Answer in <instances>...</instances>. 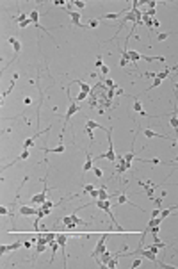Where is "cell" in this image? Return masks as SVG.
Here are the masks:
<instances>
[{"label": "cell", "instance_id": "60d3db41", "mask_svg": "<svg viewBox=\"0 0 178 269\" xmlns=\"http://www.w3.org/2000/svg\"><path fill=\"white\" fill-rule=\"evenodd\" d=\"M175 96L178 98V84H175Z\"/></svg>", "mask_w": 178, "mask_h": 269}, {"label": "cell", "instance_id": "e0dca14e", "mask_svg": "<svg viewBox=\"0 0 178 269\" xmlns=\"http://www.w3.org/2000/svg\"><path fill=\"white\" fill-rule=\"evenodd\" d=\"M128 55H130V61L136 64L137 61H141V54L139 52H134V50H128Z\"/></svg>", "mask_w": 178, "mask_h": 269}, {"label": "cell", "instance_id": "f35d334b", "mask_svg": "<svg viewBox=\"0 0 178 269\" xmlns=\"http://www.w3.org/2000/svg\"><path fill=\"white\" fill-rule=\"evenodd\" d=\"M153 201H155V203H157V207H160V205H162V196H160V198H155V200H153Z\"/></svg>", "mask_w": 178, "mask_h": 269}, {"label": "cell", "instance_id": "ffe728a7", "mask_svg": "<svg viewBox=\"0 0 178 269\" xmlns=\"http://www.w3.org/2000/svg\"><path fill=\"white\" fill-rule=\"evenodd\" d=\"M87 96H89V93H86V91H80L79 95H77V98H73V100H75L77 103H80V102H82V100H86Z\"/></svg>", "mask_w": 178, "mask_h": 269}, {"label": "cell", "instance_id": "e575fe53", "mask_svg": "<svg viewBox=\"0 0 178 269\" xmlns=\"http://www.w3.org/2000/svg\"><path fill=\"white\" fill-rule=\"evenodd\" d=\"M0 214H2V216H7V214H9L7 207H0Z\"/></svg>", "mask_w": 178, "mask_h": 269}, {"label": "cell", "instance_id": "7c38bea8", "mask_svg": "<svg viewBox=\"0 0 178 269\" xmlns=\"http://www.w3.org/2000/svg\"><path fill=\"white\" fill-rule=\"evenodd\" d=\"M45 250H46V244H41V242H39V246H36V250H34V255H32V258H30V260H38L39 253H43Z\"/></svg>", "mask_w": 178, "mask_h": 269}, {"label": "cell", "instance_id": "836d02e7", "mask_svg": "<svg viewBox=\"0 0 178 269\" xmlns=\"http://www.w3.org/2000/svg\"><path fill=\"white\" fill-rule=\"evenodd\" d=\"M146 5H150L148 9H155V5H157V2H155V0H151V2H146Z\"/></svg>", "mask_w": 178, "mask_h": 269}, {"label": "cell", "instance_id": "4dcf8cb0", "mask_svg": "<svg viewBox=\"0 0 178 269\" xmlns=\"http://www.w3.org/2000/svg\"><path fill=\"white\" fill-rule=\"evenodd\" d=\"M29 25H32V20H30V18L25 20L23 23H20V29H25V27H29Z\"/></svg>", "mask_w": 178, "mask_h": 269}, {"label": "cell", "instance_id": "9a60e30c", "mask_svg": "<svg viewBox=\"0 0 178 269\" xmlns=\"http://www.w3.org/2000/svg\"><path fill=\"white\" fill-rule=\"evenodd\" d=\"M169 73H171V66H166V68H164V71L157 73V78L164 80V78H167V77H169Z\"/></svg>", "mask_w": 178, "mask_h": 269}, {"label": "cell", "instance_id": "ba28073f", "mask_svg": "<svg viewBox=\"0 0 178 269\" xmlns=\"http://www.w3.org/2000/svg\"><path fill=\"white\" fill-rule=\"evenodd\" d=\"M142 134L146 135V137H160V139H167V141H171V137H169L167 134H157V132H153V130H150V128H144Z\"/></svg>", "mask_w": 178, "mask_h": 269}, {"label": "cell", "instance_id": "d590c367", "mask_svg": "<svg viewBox=\"0 0 178 269\" xmlns=\"http://www.w3.org/2000/svg\"><path fill=\"white\" fill-rule=\"evenodd\" d=\"M148 16H151V20H155V9H148Z\"/></svg>", "mask_w": 178, "mask_h": 269}, {"label": "cell", "instance_id": "ac0fdd59", "mask_svg": "<svg viewBox=\"0 0 178 269\" xmlns=\"http://www.w3.org/2000/svg\"><path fill=\"white\" fill-rule=\"evenodd\" d=\"M34 143H36V139L30 135V137H29V139L23 143V148H21V150H29V148H32V146H34Z\"/></svg>", "mask_w": 178, "mask_h": 269}, {"label": "cell", "instance_id": "1f68e13d", "mask_svg": "<svg viewBox=\"0 0 178 269\" xmlns=\"http://www.w3.org/2000/svg\"><path fill=\"white\" fill-rule=\"evenodd\" d=\"M141 264H142V262H141V258H136V260H134V264H132L130 267H132V269H136V267H141Z\"/></svg>", "mask_w": 178, "mask_h": 269}, {"label": "cell", "instance_id": "484cf974", "mask_svg": "<svg viewBox=\"0 0 178 269\" xmlns=\"http://www.w3.org/2000/svg\"><path fill=\"white\" fill-rule=\"evenodd\" d=\"M87 25H89V29H96V27L100 25V20H93V18H91Z\"/></svg>", "mask_w": 178, "mask_h": 269}, {"label": "cell", "instance_id": "277c9868", "mask_svg": "<svg viewBox=\"0 0 178 269\" xmlns=\"http://www.w3.org/2000/svg\"><path fill=\"white\" fill-rule=\"evenodd\" d=\"M21 244H23L21 241H16V242L7 244V246H5V244H2V246H0V253H2V255H5V253H9V251H14V250H18V248H21Z\"/></svg>", "mask_w": 178, "mask_h": 269}, {"label": "cell", "instance_id": "cb8c5ba5", "mask_svg": "<svg viewBox=\"0 0 178 269\" xmlns=\"http://www.w3.org/2000/svg\"><path fill=\"white\" fill-rule=\"evenodd\" d=\"M86 134L89 135V139H91V143H96V139H95V134H93V128H89V127H86Z\"/></svg>", "mask_w": 178, "mask_h": 269}, {"label": "cell", "instance_id": "ab89813d", "mask_svg": "<svg viewBox=\"0 0 178 269\" xmlns=\"http://www.w3.org/2000/svg\"><path fill=\"white\" fill-rule=\"evenodd\" d=\"M23 246H25V248H27V250H30V248H32V244H30V242H29V241H27V242H23Z\"/></svg>", "mask_w": 178, "mask_h": 269}, {"label": "cell", "instance_id": "f546056e", "mask_svg": "<svg viewBox=\"0 0 178 269\" xmlns=\"http://www.w3.org/2000/svg\"><path fill=\"white\" fill-rule=\"evenodd\" d=\"M100 70H101V77H107V75H109V71H111V70H109V66H107V64H103V66H101V68H100Z\"/></svg>", "mask_w": 178, "mask_h": 269}, {"label": "cell", "instance_id": "3957f363", "mask_svg": "<svg viewBox=\"0 0 178 269\" xmlns=\"http://www.w3.org/2000/svg\"><path fill=\"white\" fill-rule=\"evenodd\" d=\"M93 166H95V160L91 159V152L86 150V164H84V168H82V178H84V175L87 173V171L93 169Z\"/></svg>", "mask_w": 178, "mask_h": 269}, {"label": "cell", "instance_id": "6da1fadb", "mask_svg": "<svg viewBox=\"0 0 178 269\" xmlns=\"http://www.w3.org/2000/svg\"><path fill=\"white\" fill-rule=\"evenodd\" d=\"M109 237H111V232H105V233H101L100 241L96 242V248H95V251L91 253V257H93V258H98L100 255L107 250V241H109Z\"/></svg>", "mask_w": 178, "mask_h": 269}, {"label": "cell", "instance_id": "2e32d148", "mask_svg": "<svg viewBox=\"0 0 178 269\" xmlns=\"http://www.w3.org/2000/svg\"><path fill=\"white\" fill-rule=\"evenodd\" d=\"M71 221H73V223H77V225H86V223H87V221H84V219H80L79 217V212H71Z\"/></svg>", "mask_w": 178, "mask_h": 269}, {"label": "cell", "instance_id": "d6a6232c", "mask_svg": "<svg viewBox=\"0 0 178 269\" xmlns=\"http://www.w3.org/2000/svg\"><path fill=\"white\" fill-rule=\"evenodd\" d=\"M95 66H96V68H101V66H103V62H101V55H98V57H96V61H95Z\"/></svg>", "mask_w": 178, "mask_h": 269}, {"label": "cell", "instance_id": "74e56055", "mask_svg": "<svg viewBox=\"0 0 178 269\" xmlns=\"http://www.w3.org/2000/svg\"><path fill=\"white\" fill-rule=\"evenodd\" d=\"M16 41H18V39H16V38H13V36H11V38H7V43H11V45H14Z\"/></svg>", "mask_w": 178, "mask_h": 269}, {"label": "cell", "instance_id": "8992f818", "mask_svg": "<svg viewBox=\"0 0 178 269\" xmlns=\"http://www.w3.org/2000/svg\"><path fill=\"white\" fill-rule=\"evenodd\" d=\"M20 214H21V216H36V214H38V207L20 205Z\"/></svg>", "mask_w": 178, "mask_h": 269}, {"label": "cell", "instance_id": "5b68a950", "mask_svg": "<svg viewBox=\"0 0 178 269\" xmlns=\"http://www.w3.org/2000/svg\"><path fill=\"white\" fill-rule=\"evenodd\" d=\"M176 112H178V109H176V107H173V111H171V119H169V125L173 127L175 134L178 135V116H176Z\"/></svg>", "mask_w": 178, "mask_h": 269}, {"label": "cell", "instance_id": "4fadbf2b", "mask_svg": "<svg viewBox=\"0 0 178 269\" xmlns=\"http://www.w3.org/2000/svg\"><path fill=\"white\" fill-rule=\"evenodd\" d=\"M57 242H59L61 248H64L66 246V242H68V235H66V232L64 233H57V239H55Z\"/></svg>", "mask_w": 178, "mask_h": 269}, {"label": "cell", "instance_id": "5bb4252c", "mask_svg": "<svg viewBox=\"0 0 178 269\" xmlns=\"http://www.w3.org/2000/svg\"><path fill=\"white\" fill-rule=\"evenodd\" d=\"M29 18L32 20V25H34V23H39V11H38V9H32L30 14H29Z\"/></svg>", "mask_w": 178, "mask_h": 269}, {"label": "cell", "instance_id": "83f0119b", "mask_svg": "<svg viewBox=\"0 0 178 269\" xmlns=\"http://www.w3.org/2000/svg\"><path fill=\"white\" fill-rule=\"evenodd\" d=\"M73 5H75L77 9H84V7H86V2H82V0H75V2H73Z\"/></svg>", "mask_w": 178, "mask_h": 269}, {"label": "cell", "instance_id": "4316f807", "mask_svg": "<svg viewBox=\"0 0 178 269\" xmlns=\"http://www.w3.org/2000/svg\"><path fill=\"white\" fill-rule=\"evenodd\" d=\"M93 171H95V175H96V178H100V180H101L103 173H101V169H100L98 166H93Z\"/></svg>", "mask_w": 178, "mask_h": 269}, {"label": "cell", "instance_id": "d6986e66", "mask_svg": "<svg viewBox=\"0 0 178 269\" xmlns=\"http://www.w3.org/2000/svg\"><path fill=\"white\" fill-rule=\"evenodd\" d=\"M160 84H162V80H160V78H155V80H153V82H151V84H150V87H148V89H146V91H144V93H150V91H151V89H155V87H158V86H160Z\"/></svg>", "mask_w": 178, "mask_h": 269}, {"label": "cell", "instance_id": "52a82bcc", "mask_svg": "<svg viewBox=\"0 0 178 269\" xmlns=\"http://www.w3.org/2000/svg\"><path fill=\"white\" fill-rule=\"evenodd\" d=\"M16 78H18V73H13V78H11V84H9V87H7V91L2 93V105H4V100L7 98V95H11V91H13V87H14V84H16Z\"/></svg>", "mask_w": 178, "mask_h": 269}, {"label": "cell", "instance_id": "d4e9b609", "mask_svg": "<svg viewBox=\"0 0 178 269\" xmlns=\"http://www.w3.org/2000/svg\"><path fill=\"white\" fill-rule=\"evenodd\" d=\"M134 100H136V103H134V109H136V112H141V111H142V105H141L139 98H136V96H134Z\"/></svg>", "mask_w": 178, "mask_h": 269}, {"label": "cell", "instance_id": "7a4b0ae2", "mask_svg": "<svg viewBox=\"0 0 178 269\" xmlns=\"http://www.w3.org/2000/svg\"><path fill=\"white\" fill-rule=\"evenodd\" d=\"M70 18H71V25L73 27H79V29H89V25H84L80 23V13L79 11H68Z\"/></svg>", "mask_w": 178, "mask_h": 269}, {"label": "cell", "instance_id": "8d00e7d4", "mask_svg": "<svg viewBox=\"0 0 178 269\" xmlns=\"http://www.w3.org/2000/svg\"><path fill=\"white\" fill-rule=\"evenodd\" d=\"M157 216H160V209H155V210L151 212V217H157Z\"/></svg>", "mask_w": 178, "mask_h": 269}, {"label": "cell", "instance_id": "8fae6325", "mask_svg": "<svg viewBox=\"0 0 178 269\" xmlns=\"http://www.w3.org/2000/svg\"><path fill=\"white\" fill-rule=\"evenodd\" d=\"M86 127H89V128H101V130H105V132H107V128H105L103 125H100V123L93 121V119H86Z\"/></svg>", "mask_w": 178, "mask_h": 269}, {"label": "cell", "instance_id": "9c48e42d", "mask_svg": "<svg viewBox=\"0 0 178 269\" xmlns=\"http://www.w3.org/2000/svg\"><path fill=\"white\" fill-rule=\"evenodd\" d=\"M70 84H79L82 91H86V93H91V87H89V86H87V84H86L84 80H80V78H73V80H71Z\"/></svg>", "mask_w": 178, "mask_h": 269}, {"label": "cell", "instance_id": "44dd1931", "mask_svg": "<svg viewBox=\"0 0 178 269\" xmlns=\"http://www.w3.org/2000/svg\"><path fill=\"white\" fill-rule=\"evenodd\" d=\"M141 77H144V78H157V73H155V71H144V73H141Z\"/></svg>", "mask_w": 178, "mask_h": 269}, {"label": "cell", "instance_id": "7402d4cb", "mask_svg": "<svg viewBox=\"0 0 178 269\" xmlns=\"http://www.w3.org/2000/svg\"><path fill=\"white\" fill-rule=\"evenodd\" d=\"M146 250H150L151 253H155V255H157L158 251H160V248H157V244L153 242V244H148V246H146Z\"/></svg>", "mask_w": 178, "mask_h": 269}, {"label": "cell", "instance_id": "f1b7e54d", "mask_svg": "<svg viewBox=\"0 0 178 269\" xmlns=\"http://www.w3.org/2000/svg\"><path fill=\"white\" fill-rule=\"evenodd\" d=\"M93 189H95V185H93V184H87V185H84V187H82V192H87V194H89Z\"/></svg>", "mask_w": 178, "mask_h": 269}, {"label": "cell", "instance_id": "603a6c76", "mask_svg": "<svg viewBox=\"0 0 178 269\" xmlns=\"http://www.w3.org/2000/svg\"><path fill=\"white\" fill-rule=\"evenodd\" d=\"M169 36H173V32H164V34H157V41H164V39H167Z\"/></svg>", "mask_w": 178, "mask_h": 269}, {"label": "cell", "instance_id": "30bf717a", "mask_svg": "<svg viewBox=\"0 0 178 269\" xmlns=\"http://www.w3.org/2000/svg\"><path fill=\"white\" fill-rule=\"evenodd\" d=\"M118 203H119V205H123V203H128V205H132V207H137L136 203H132V201L128 200V196H126L125 192H121V194L118 196Z\"/></svg>", "mask_w": 178, "mask_h": 269}]
</instances>
